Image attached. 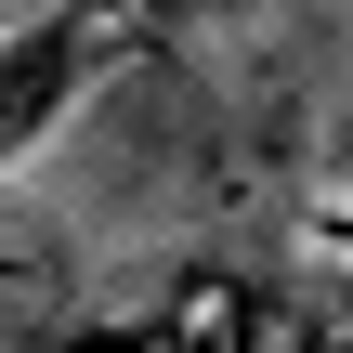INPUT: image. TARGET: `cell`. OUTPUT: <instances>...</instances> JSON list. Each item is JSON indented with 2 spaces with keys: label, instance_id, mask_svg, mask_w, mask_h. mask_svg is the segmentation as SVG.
Segmentation results:
<instances>
[{
  "label": "cell",
  "instance_id": "2",
  "mask_svg": "<svg viewBox=\"0 0 353 353\" xmlns=\"http://www.w3.org/2000/svg\"><path fill=\"white\" fill-rule=\"evenodd\" d=\"M157 26L131 13V0H52V13H26L13 39H0V170L26 157V144H52L65 131V105L105 79V65H131Z\"/></svg>",
  "mask_w": 353,
  "mask_h": 353
},
{
  "label": "cell",
  "instance_id": "1",
  "mask_svg": "<svg viewBox=\"0 0 353 353\" xmlns=\"http://www.w3.org/2000/svg\"><path fill=\"white\" fill-rule=\"evenodd\" d=\"M288 314V275H249V262H183L170 288H144L131 314H92V327H39L26 353H275Z\"/></svg>",
  "mask_w": 353,
  "mask_h": 353
},
{
  "label": "cell",
  "instance_id": "4",
  "mask_svg": "<svg viewBox=\"0 0 353 353\" xmlns=\"http://www.w3.org/2000/svg\"><path fill=\"white\" fill-rule=\"evenodd\" d=\"M26 13H52V0H0V39H13V26H26Z\"/></svg>",
  "mask_w": 353,
  "mask_h": 353
},
{
  "label": "cell",
  "instance_id": "5",
  "mask_svg": "<svg viewBox=\"0 0 353 353\" xmlns=\"http://www.w3.org/2000/svg\"><path fill=\"white\" fill-rule=\"evenodd\" d=\"M131 13H144V26H170V0H131Z\"/></svg>",
  "mask_w": 353,
  "mask_h": 353
},
{
  "label": "cell",
  "instance_id": "3",
  "mask_svg": "<svg viewBox=\"0 0 353 353\" xmlns=\"http://www.w3.org/2000/svg\"><path fill=\"white\" fill-rule=\"evenodd\" d=\"M301 223H314V249H341V262H353V196H314Z\"/></svg>",
  "mask_w": 353,
  "mask_h": 353
}]
</instances>
